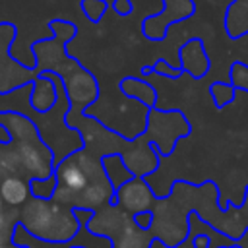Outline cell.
Returning a JSON list of instances; mask_svg holds the SVG:
<instances>
[{
  "label": "cell",
  "mask_w": 248,
  "mask_h": 248,
  "mask_svg": "<svg viewBox=\"0 0 248 248\" xmlns=\"http://www.w3.org/2000/svg\"><path fill=\"white\" fill-rule=\"evenodd\" d=\"M29 234L45 242H70L79 229V221L72 209L64 211L48 200H31L21 211L19 223Z\"/></svg>",
  "instance_id": "obj_1"
},
{
  "label": "cell",
  "mask_w": 248,
  "mask_h": 248,
  "mask_svg": "<svg viewBox=\"0 0 248 248\" xmlns=\"http://www.w3.org/2000/svg\"><path fill=\"white\" fill-rule=\"evenodd\" d=\"M91 157L87 155V163H81V151L64 157L52 170L56 174V190H54V200H58L60 203H70L74 196H81L83 200V192L87 190V196L95 198L97 192H101V184L89 186L91 180V172L87 170L91 167Z\"/></svg>",
  "instance_id": "obj_2"
},
{
  "label": "cell",
  "mask_w": 248,
  "mask_h": 248,
  "mask_svg": "<svg viewBox=\"0 0 248 248\" xmlns=\"http://www.w3.org/2000/svg\"><path fill=\"white\" fill-rule=\"evenodd\" d=\"M114 202L132 213H140V211H149L147 207L151 205L153 196L147 184L141 180V176H132L128 182H124L116 190Z\"/></svg>",
  "instance_id": "obj_3"
},
{
  "label": "cell",
  "mask_w": 248,
  "mask_h": 248,
  "mask_svg": "<svg viewBox=\"0 0 248 248\" xmlns=\"http://www.w3.org/2000/svg\"><path fill=\"white\" fill-rule=\"evenodd\" d=\"M29 182H25L19 176H6L0 182V198L8 205H21L29 198Z\"/></svg>",
  "instance_id": "obj_4"
},
{
  "label": "cell",
  "mask_w": 248,
  "mask_h": 248,
  "mask_svg": "<svg viewBox=\"0 0 248 248\" xmlns=\"http://www.w3.org/2000/svg\"><path fill=\"white\" fill-rule=\"evenodd\" d=\"M120 89H122L128 97L141 101L145 107H149V108L155 107L157 95H155V89H153L147 81H143V79H134V78H124V79L120 81Z\"/></svg>",
  "instance_id": "obj_5"
},
{
  "label": "cell",
  "mask_w": 248,
  "mask_h": 248,
  "mask_svg": "<svg viewBox=\"0 0 248 248\" xmlns=\"http://www.w3.org/2000/svg\"><path fill=\"white\" fill-rule=\"evenodd\" d=\"M54 190H56L54 170L45 178H31V182H29V192L39 200H50L54 196Z\"/></svg>",
  "instance_id": "obj_6"
},
{
  "label": "cell",
  "mask_w": 248,
  "mask_h": 248,
  "mask_svg": "<svg viewBox=\"0 0 248 248\" xmlns=\"http://www.w3.org/2000/svg\"><path fill=\"white\" fill-rule=\"evenodd\" d=\"M209 93H211V99H213L215 107H217V108H223V107H227L229 103H232L236 89L232 87V83L215 81V83H211V87H209Z\"/></svg>",
  "instance_id": "obj_7"
},
{
  "label": "cell",
  "mask_w": 248,
  "mask_h": 248,
  "mask_svg": "<svg viewBox=\"0 0 248 248\" xmlns=\"http://www.w3.org/2000/svg\"><path fill=\"white\" fill-rule=\"evenodd\" d=\"M107 8H108V4L105 0H81V10L85 12V16L93 23L101 21V17L107 12Z\"/></svg>",
  "instance_id": "obj_8"
},
{
  "label": "cell",
  "mask_w": 248,
  "mask_h": 248,
  "mask_svg": "<svg viewBox=\"0 0 248 248\" xmlns=\"http://www.w3.org/2000/svg\"><path fill=\"white\" fill-rule=\"evenodd\" d=\"M231 83L234 89H246L248 91V66L234 62L231 68Z\"/></svg>",
  "instance_id": "obj_9"
},
{
  "label": "cell",
  "mask_w": 248,
  "mask_h": 248,
  "mask_svg": "<svg viewBox=\"0 0 248 248\" xmlns=\"http://www.w3.org/2000/svg\"><path fill=\"white\" fill-rule=\"evenodd\" d=\"M151 72H155V74H163L165 78H170V79H178V78L184 74V70H182L180 66H178V68H170L169 62L163 60V58H159V60L151 66Z\"/></svg>",
  "instance_id": "obj_10"
},
{
  "label": "cell",
  "mask_w": 248,
  "mask_h": 248,
  "mask_svg": "<svg viewBox=\"0 0 248 248\" xmlns=\"http://www.w3.org/2000/svg\"><path fill=\"white\" fill-rule=\"evenodd\" d=\"M151 221H153V215H151L149 211H140V213H136V217H134V225H138V227H141V229H147V227L151 225Z\"/></svg>",
  "instance_id": "obj_11"
},
{
  "label": "cell",
  "mask_w": 248,
  "mask_h": 248,
  "mask_svg": "<svg viewBox=\"0 0 248 248\" xmlns=\"http://www.w3.org/2000/svg\"><path fill=\"white\" fill-rule=\"evenodd\" d=\"M112 10L116 14H120V16H128L132 12V4H130V0H114L112 2Z\"/></svg>",
  "instance_id": "obj_12"
},
{
  "label": "cell",
  "mask_w": 248,
  "mask_h": 248,
  "mask_svg": "<svg viewBox=\"0 0 248 248\" xmlns=\"http://www.w3.org/2000/svg\"><path fill=\"white\" fill-rule=\"evenodd\" d=\"M4 223H6V215H4V211H2V203H0V231H2Z\"/></svg>",
  "instance_id": "obj_13"
},
{
  "label": "cell",
  "mask_w": 248,
  "mask_h": 248,
  "mask_svg": "<svg viewBox=\"0 0 248 248\" xmlns=\"http://www.w3.org/2000/svg\"><path fill=\"white\" fill-rule=\"evenodd\" d=\"M68 246H70V248H83V246H78V244H70V242H68Z\"/></svg>",
  "instance_id": "obj_14"
}]
</instances>
